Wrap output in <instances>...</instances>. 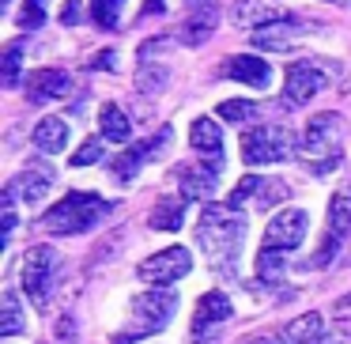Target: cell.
<instances>
[{
  "mask_svg": "<svg viewBox=\"0 0 351 344\" xmlns=\"http://www.w3.org/2000/svg\"><path fill=\"white\" fill-rule=\"evenodd\" d=\"M106 140V137H102ZM102 140H87L84 148H80L76 155H72V167H87V163H99L102 159V152H106V148H102Z\"/></svg>",
  "mask_w": 351,
  "mask_h": 344,
  "instance_id": "31",
  "label": "cell"
},
{
  "mask_svg": "<svg viewBox=\"0 0 351 344\" xmlns=\"http://www.w3.org/2000/svg\"><path fill=\"white\" fill-rule=\"evenodd\" d=\"M234 19H238V27L257 31V23H272V19H280V12L265 8L261 0H238V4H234Z\"/></svg>",
  "mask_w": 351,
  "mask_h": 344,
  "instance_id": "24",
  "label": "cell"
},
{
  "mask_svg": "<svg viewBox=\"0 0 351 344\" xmlns=\"http://www.w3.org/2000/svg\"><path fill=\"white\" fill-rule=\"evenodd\" d=\"M129 310H132V321H136V325H132L125 336H117L114 344H129V341H136V336H144V333L167 329V321L174 318V310H178V295L174 291H140V295L132 299Z\"/></svg>",
  "mask_w": 351,
  "mask_h": 344,
  "instance_id": "5",
  "label": "cell"
},
{
  "mask_svg": "<svg viewBox=\"0 0 351 344\" xmlns=\"http://www.w3.org/2000/svg\"><path fill=\"white\" fill-rule=\"evenodd\" d=\"M19 65H23V46L12 42L4 49V87H19Z\"/></svg>",
  "mask_w": 351,
  "mask_h": 344,
  "instance_id": "30",
  "label": "cell"
},
{
  "mask_svg": "<svg viewBox=\"0 0 351 344\" xmlns=\"http://www.w3.org/2000/svg\"><path fill=\"white\" fill-rule=\"evenodd\" d=\"M230 321V299L223 291H208L193 310V344H212Z\"/></svg>",
  "mask_w": 351,
  "mask_h": 344,
  "instance_id": "9",
  "label": "cell"
},
{
  "mask_svg": "<svg viewBox=\"0 0 351 344\" xmlns=\"http://www.w3.org/2000/svg\"><path fill=\"white\" fill-rule=\"evenodd\" d=\"M306 31H310V23H302V19H295V16H280V19H272V23L257 27L250 38H253V46H261V49H287L291 42Z\"/></svg>",
  "mask_w": 351,
  "mask_h": 344,
  "instance_id": "13",
  "label": "cell"
},
{
  "mask_svg": "<svg viewBox=\"0 0 351 344\" xmlns=\"http://www.w3.org/2000/svg\"><path fill=\"white\" fill-rule=\"evenodd\" d=\"M328 87V69L317 61H295L287 65V80H283V106H306L317 91Z\"/></svg>",
  "mask_w": 351,
  "mask_h": 344,
  "instance_id": "8",
  "label": "cell"
},
{
  "mask_svg": "<svg viewBox=\"0 0 351 344\" xmlns=\"http://www.w3.org/2000/svg\"><path fill=\"white\" fill-rule=\"evenodd\" d=\"M42 23H46V0H27L19 8V27L23 31H38Z\"/></svg>",
  "mask_w": 351,
  "mask_h": 344,
  "instance_id": "29",
  "label": "cell"
},
{
  "mask_svg": "<svg viewBox=\"0 0 351 344\" xmlns=\"http://www.w3.org/2000/svg\"><path fill=\"white\" fill-rule=\"evenodd\" d=\"M351 235V193L340 190L332 197V205H328V216H325V238H321L317 253H313V265L325 268L332 265V257L340 253V246L348 242Z\"/></svg>",
  "mask_w": 351,
  "mask_h": 344,
  "instance_id": "7",
  "label": "cell"
},
{
  "mask_svg": "<svg viewBox=\"0 0 351 344\" xmlns=\"http://www.w3.org/2000/svg\"><path fill=\"white\" fill-rule=\"evenodd\" d=\"M306 238V212H298V208H283V212H276L272 220H268L265 227V246H272V250H295V246H302Z\"/></svg>",
  "mask_w": 351,
  "mask_h": 344,
  "instance_id": "11",
  "label": "cell"
},
{
  "mask_svg": "<svg viewBox=\"0 0 351 344\" xmlns=\"http://www.w3.org/2000/svg\"><path fill=\"white\" fill-rule=\"evenodd\" d=\"M223 76L238 80V84H250V87H268L272 84V65L253 57V54H238L223 65Z\"/></svg>",
  "mask_w": 351,
  "mask_h": 344,
  "instance_id": "15",
  "label": "cell"
},
{
  "mask_svg": "<svg viewBox=\"0 0 351 344\" xmlns=\"http://www.w3.org/2000/svg\"><path fill=\"white\" fill-rule=\"evenodd\" d=\"M212 31H215V8H200L197 16L182 27V42L185 46H204V42L212 38Z\"/></svg>",
  "mask_w": 351,
  "mask_h": 344,
  "instance_id": "23",
  "label": "cell"
},
{
  "mask_svg": "<svg viewBox=\"0 0 351 344\" xmlns=\"http://www.w3.org/2000/svg\"><path fill=\"white\" fill-rule=\"evenodd\" d=\"M167 148H170V129H159V133H155V140H144V144H129L114 159V178H117V182H129V178L136 174L147 159H159Z\"/></svg>",
  "mask_w": 351,
  "mask_h": 344,
  "instance_id": "12",
  "label": "cell"
},
{
  "mask_svg": "<svg viewBox=\"0 0 351 344\" xmlns=\"http://www.w3.org/2000/svg\"><path fill=\"white\" fill-rule=\"evenodd\" d=\"M197 242L215 265V273L238 276V257L245 246V212L238 205H208L197 223Z\"/></svg>",
  "mask_w": 351,
  "mask_h": 344,
  "instance_id": "1",
  "label": "cell"
},
{
  "mask_svg": "<svg viewBox=\"0 0 351 344\" xmlns=\"http://www.w3.org/2000/svg\"><path fill=\"white\" fill-rule=\"evenodd\" d=\"M182 223H185V200L162 197L159 205L152 208V227L155 231H182Z\"/></svg>",
  "mask_w": 351,
  "mask_h": 344,
  "instance_id": "22",
  "label": "cell"
},
{
  "mask_svg": "<svg viewBox=\"0 0 351 344\" xmlns=\"http://www.w3.org/2000/svg\"><path fill=\"white\" fill-rule=\"evenodd\" d=\"M283 250H272V246H261L257 253V276L261 284H280L283 280Z\"/></svg>",
  "mask_w": 351,
  "mask_h": 344,
  "instance_id": "25",
  "label": "cell"
},
{
  "mask_svg": "<svg viewBox=\"0 0 351 344\" xmlns=\"http://www.w3.org/2000/svg\"><path fill=\"white\" fill-rule=\"evenodd\" d=\"M57 333H64V341H69V344H76V329H72V318H64L61 325H57Z\"/></svg>",
  "mask_w": 351,
  "mask_h": 344,
  "instance_id": "36",
  "label": "cell"
},
{
  "mask_svg": "<svg viewBox=\"0 0 351 344\" xmlns=\"http://www.w3.org/2000/svg\"><path fill=\"white\" fill-rule=\"evenodd\" d=\"M178 182H182L185 197L208 200L215 193V182H219V163H212V167H182L178 170Z\"/></svg>",
  "mask_w": 351,
  "mask_h": 344,
  "instance_id": "16",
  "label": "cell"
},
{
  "mask_svg": "<svg viewBox=\"0 0 351 344\" xmlns=\"http://www.w3.org/2000/svg\"><path fill=\"white\" fill-rule=\"evenodd\" d=\"M219 117H223V122H234V125L253 122V117H257V102H245V99H227V102L219 106Z\"/></svg>",
  "mask_w": 351,
  "mask_h": 344,
  "instance_id": "28",
  "label": "cell"
},
{
  "mask_svg": "<svg viewBox=\"0 0 351 344\" xmlns=\"http://www.w3.org/2000/svg\"><path fill=\"white\" fill-rule=\"evenodd\" d=\"M0 333H4V336L23 333V310H19L16 291H8V295H4V318H0Z\"/></svg>",
  "mask_w": 351,
  "mask_h": 344,
  "instance_id": "27",
  "label": "cell"
},
{
  "mask_svg": "<svg viewBox=\"0 0 351 344\" xmlns=\"http://www.w3.org/2000/svg\"><path fill=\"white\" fill-rule=\"evenodd\" d=\"M106 216H110V200H102L99 193H69L42 216V227L49 235H84V231L99 227Z\"/></svg>",
  "mask_w": 351,
  "mask_h": 344,
  "instance_id": "2",
  "label": "cell"
},
{
  "mask_svg": "<svg viewBox=\"0 0 351 344\" xmlns=\"http://www.w3.org/2000/svg\"><path fill=\"white\" fill-rule=\"evenodd\" d=\"M321 336H325V321H321V314H302V318H295V321H287L283 325V333H280V341L283 344H317Z\"/></svg>",
  "mask_w": 351,
  "mask_h": 344,
  "instance_id": "20",
  "label": "cell"
},
{
  "mask_svg": "<svg viewBox=\"0 0 351 344\" xmlns=\"http://www.w3.org/2000/svg\"><path fill=\"white\" fill-rule=\"evenodd\" d=\"M61 23H69V27H76V23H80V4H76V0H69V4H64Z\"/></svg>",
  "mask_w": 351,
  "mask_h": 344,
  "instance_id": "35",
  "label": "cell"
},
{
  "mask_svg": "<svg viewBox=\"0 0 351 344\" xmlns=\"http://www.w3.org/2000/svg\"><path fill=\"white\" fill-rule=\"evenodd\" d=\"M283 193H287V185H283V182H272V185L261 182V205H272V197H283Z\"/></svg>",
  "mask_w": 351,
  "mask_h": 344,
  "instance_id": "34",
  "label": "cell"
},
{
  "mask_svg": "<svg viewBox=\"0 0 351 344\" xmlns=\"http://www.w3.org/2000/svg\"><path fill=\"white\" fill-rule=\"evenodd\" d=\"M253 190H261V182H257V178H245V182H238V185H234V193H230V205H238V208H242V200L250 197Z\"/></svg>",
  "mask_w": 351,
  "mask_h": 344,
  "instance_id": "33",
  "label": "cell"
},
{
  "mask_svg": "<svg viewBox=\"0 0 351 344\" xmlns=\"http://www.w3.org/2000/svg\"><path fill=\"white\" fill-rule=\"evenodd\" d=\"M72 91V80L64 76L61 69H38L27 76V99L34 102V106H46V102L61 99V95Z\"/></svg>",
  "mask_w": 351,
  "mask_h": 344,
  "instance_id": "14",
  "label": "cell"
},
{
  "mask_svg": "<svg viewBox=\"0 0 351 344\" xmlns=\"http://www.w3.org/2000/svg\"><path fill=\"white\" fill-rule=\"evenodd\" d=\"M57 280H61V253L53 246H31V253L23 261V291L38 310L49 306Z\"/></svg>",
  "mask_w": 351,
  "mask_h": 344,
  "instance_id": "4",
  "label": "cell"
},
{
  "mask_svg": "<svg viewBox=\"0 0 351 344\" xmlns=\"http://www.w3.org/2000/svg\"><path fill=\"white\" fill-rule=\"evenodd\" d=\"M242 344H276V341H272V336H265V333H257V336H245Z\"/></svg>",
  "mask_w": 351,
  "mask_h": 344,
  "instance_id": "37",
  "label": "cell"
},
{
  "mask_svg": "<svg viewBox=\"0 0 351 344\" xmlns=\"http://www.w3.org/2000/svg\"><path fill=\"white\" fill-rule=\"evenodd\" d=\"M152 12H162V0H144V16H152Z\"/></svg>",
  "mask_w": 351,
  "mask_h": 344,
  "instance_id": "38",
  "label": "cell"
},
{
  "mask_svg": "<svg viewBox=\"0 0 351 344\" xmlns=\"http://www.w3.org/2000/svg\"><path fill=\"white\" fill-rule=\"evenodd\" d=\"M189 265H193L189 250H185V246H170V250H159V253H152L147 261H140V280L167 288V284L182 280V276L189 273Z\"/></svg>",
  "mask_w": 351,
  "mask_h": 344,
  "instance_id": "10",
  "label": "cell"
},
{
  "mask_svg": "<svg viewBox=\"0 0 351 344\" xmlns=\"http://www.w3.org/2000/svg\"><path fill=\"white\" fill-rule=\"evenodd\" d=\"M53 182H57V174H53V167H46V163H31V167L23 170V174L16 178V190L23 193V200L27 205H34V200H42L49 190H53Z\"/></svg>",
  "mask_w": 351,
  "mask_h": 344,
  "instance_id": "17",
  "label": "cell"
},
{
  "mask_svg": "<svg viewBox=\"0 0 351 344\" xmlns=\"http://www.w3.org/2000/svg\"><path fill=\"white\" fill-rule=\"evenodd\" d=\"M162 80H167V69H152L147 65L140 69V91H162Z\"/></svg>",
  "mask_w": 351,
  "mask_h": 344,
  "instance_id": "32",
  "label": "cell"
},
{
  "mask_svg": "<svg viewBox=\"0 0 351 344\" xmlns=\"http://www.w3.org/2000/svg\"><path fill=\"white\" fill-rule=\"evenodd\" d=\"M34 148H38L42 155H57L69 148V125L61 122V117H42L38 125H34Z\"/></svg>",
  "mask_w": 351,
  "mask_h": 344,
  "instance_id": "18",
  "label": "cell"
},
{
  "mask_svg": "<svg viewBox=\"0 0 351 344\" xmlns=\"http://www.w3.org/2000/svg\"><path fill=\"white\" fill-rule=\"evenodd\" d=\"M189 144L197 148L200 155L219 159V155H223V129L212 122V117H197V122L189 125Z\"/></svg>",
  "mask_w": 351,
  "mask_h": 344,
  "instance_id": "19",
  "label": "cell"
},
{
  "mask_svg": "<svg viewBox=\"0 0 351 344\" xmlns=\"http://www.w3.org/2000/svg\"><path fill=\"white\" fill-rule=\"evenodd\" d=\"M340 140H343V122L336 114H313L298 144V159L313 174H328L340 167Z\"/></svg>",
  "mask_w": 351,
  "mask_h": 344,
  "instance_id": "3",
  "label": "cell"
},
{
  "mask_svg": "<svg viewBox=\"0 0 351 344\" xmlns=\"http://www.w3.org/2000/svg\"><path fill=\"white\" fill-rule=\"evenodd\" d=\"M295 152V133L283 125H261V129L242 137V163L261 167V163H280Z\"/></svg>",
  "mask_w": 351,
  "mask_h": 344,
  "instance_id": "6",
  "label": "cell"
},
{
  "mask_svg": "<svg viewBox=\"0 0 351 344\" xmlns=\"http://www.w3.org/2000/svg\"><path fill=\"white\" fill-rule=\"evenodd\" d=\"M328 4H348V0H328Z\"/></svg>",
  "mask_w": 351,
  "mask_h": 344,
  "instance_id": "39",
  "label": "cell"
},
{
  "mask_svg": "<svg viewBox=\"0 0 351 344\" xmlns=\"http://www.w3.org/2000/svg\"><path fill=\"white\" fill-rule=\"evenodd\" d=\"M99 125H102V137L114 140V144H125V140L132 137V122L125 117L121 106H114V102H106V106H102Z\"/></svg>",
  "mask_w": 351,
  "mask_h": 344,
  "instance_id": "21",
  "label": "cell"
},
{
  "mask_svg": "<svg viewBox=\"0 0 351 344\" xmlns=\"http://www.w3.org/2000/svg\"><path fill=\"white\" fill-rule=\"evenodd\" d=\"M121 8L125 0H91V19L102 31H117L121 27Z\"/></svg>",
  "mask_w": 351,
  "mask_h": 344,
  "instance_id": "26",
  "label": "cell"
},
{
  "mask_svg": "<svg viewBox=\"0 0 351 344\" xmlns=\"http://www.w3.org/2000/svg\"><path fill=\"white\" fill-rule=\"evenodd\" d=\"M0 4H4V8H8V4H12V0H0Z\"/></svg>",
  "mask_w": 351,
  "mask_h": 344,
  "instance_id": "40",
  "label": "cell"
}]
</instances>
